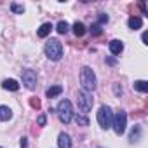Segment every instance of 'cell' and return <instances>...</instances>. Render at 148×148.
<instances>
[{"mask_svg": "<svg viewBox=\"0 0 148 148\" xmlns=\"http://www.w3.org/2000/svg\"><path fill=\"white\" fill-rule=\"evenodd\" d=\"M80 86H82V91L86 92H91L96 89V75L91 66H84L80 70Z\"/></svg>", "mask_w": 148, "mask_h": 148, "instance_id": "6da1fadb", "label": "cell"}, {"mask_svg": "<svg viewBox=\"0 0 148 148\" xmlns=\"http://www.w3.org/2000/svg\"><path fill=\"white\" fill-rule=\"evenodd\" d=\"M44 52H45V56H47L49 59L58 61V59H61V56H63V45H61V42H59L58 38H49V40L45 42Z\"/></svg>", "mask_w": 148, "mask_h": 148, "instance_id": "7a4b0ae2", "label": "cell"}, {"mask_svg": "<svg viewBox=\"0 0 148 148\" xmlns=\"http://www.w3.org/2000/svg\"><path fill=\"white\" fill-rule=\"evenodd\" d=\"M58 117H59V120L64 125L71 122V119H73V108H71V103L68 99L59 101V105H58Z\"/></svg>", "mask_w": 148, "mask_h": 148, "instance_id": "3957f363", "label": "cell"}, {"mask_svg": "<svg viewBox=\"0 0 148 148\" xmlns=\"http://www.w3.org/2000/svg\"><path fill=\"white\" fill-rule=\"evenodd\" d=\"M125 125H127V113L124 110H119L113 115V119H112V127H113L115 134H119V136L124 134L125 132Z\"/></svg>", "mask_w": 148, "mask_h": 148, "instance_id": "277c9868", "label": "cell"}, {"mask_svg": "<svg viewBox=\"0 0 148 148\" xmlns=\"http://www.w3.org/2000/svg\"><path fill=\"white\" fill-rule=\"evenodd\" d=\"M112 119H113V113H112V108L103 105L98 112V124L101 129H110L112 127Z\"/></svg>", "mask_w": 148, "mask_h": 148, "instance_id": "5b68a950", "label": "cell"}, {"mask_svg": "<svg viewBox=\"0 0 148 148\" xmlns=\"http://www.w3.org/2000/svg\"><path fill=\"white\" fill-rule=\"evenodd\" d=\"M77 105H79V110L87 113L91 108H92V96L86 91H79L77 94Z\"/></svg>", "mask_w": 148, "mask_h": 148, "instance_id": "8992f818", "label": "cell"}, {"mask_svg": "<svg viewBox=\"0 0 148 148\" xmlns=\"http://www.w3.org/2000/svg\"><path fill=\"white\" fill-rule=\"evenodd\" d=\"M21 79H23V84H25V87H28V89H35V86H37V73L33 71V70H23V73H21Z\"/></svg>", "mask_w": 148, "mask_h": 148, "instance_id": "52a82bcc", "label": "cell"}, {"mask_svg": "<svg viewBox=\"0 0 148 148\" xmlns=\"http://www.w3.org/2000/svg\"><path fill=\"white\" fill-rule=\"evenodd\" d=\"M2 87H4L5 91H12V92L19 91V84H18L14 79H5V80L2 82Z\"/></svg>", "mask_w": 148, "mask_h": 148, "instance_id": "ba28073f", "label": "cell"}, {"mask_svg": "<svg viewBox=\"0 0 148 148\" xmlns=\"http://www.w3.org/2000/svg\"><path fill=\"white\" fill-rule=\"evenodd\" d=\"M58 146H59V148H71V139H70V136L64 134V132H61V134L58 136Z\"/></svg>", "mask_w": 148, "mask_h": 148, "instance_id": "9c48e42d", "label": "cell"}, {"mask_svg": "<svg viewBox=\"0 0 148 148\" xmlns=\"http://www.w3.org/2000/svg\"><path fill=\"white\" fill-rule=\"evenodd\" d=\"M122 51H124V44H122L120 40H112V42H110V52H112V54L119 56Z\"/></svg>", "mask_w": 148, "mask_h": 148, "instance_id": "30bf717a", "label": "cell"}, {"mask_svg": "<svg viewBox=\"0 0 148 148\" xmlns=\"http://www.w3.org/2000/svg\"><path fill=\"white\" fill-rule=\"evenodd\" d=\"M11 117H12L11 108H9V106H5V105H0V120L5 122V120H11Z\"/></svg>", "mask_w": 148, "mask_h": 148, "instance_id": "8fae6325", "label": "cell"}, {"mask_svg": "<svg viewBox=\"0 0 148 148\" xmlns=\"http://www.w3.org/2000/svg\"><path fill=\"white\" fill-rule=\"evenodd\" d=\"M127 25H129L131 30H139V28L143 26V21H141V18H138V16H131L129 21H127Z\"/></svg>", "mask_w": 148, "mask_h": 148, "instance_id": "7c38bea8", "label": "cell"}, {"mask_svg": "<svg viewBox=\"0 0 148 148\" xmlns=\"http://www.w3.org/2000/svg\"><path fill=\"white\" fill-rule=\"evenodd\" d=\"M51 30H52V25L51 23H44L40 28H38V32H37V35L40 37V38H45L49 33H51Z\"/></svg>", "mask_w": 148, "mask_h": 148, "instance_id": "4fadbf2b", "label": "cell"}, {"mask_svg": "<svg viewBox=\"0 0 148 148\" xmlns=\"http://www.w3.org/2000/svg\"><path fill=\"white\" fill-rule=\"evenodd\" d=\"M63 92V87L61 86H52V87H49L47 91H45V96L51 99V98H56V96H59Z\"/></svg>", "mask_w": 148, "mask_h": 148, "instance_id": "5bb4252c", "label": "cell"}, {"mask_svg": "<svg viewBox=\"0 0 148 148\" xmlns=\"http://www.w3.org/2000/svg\"><path fill=\"white\" fill-rule=\"evenodd\" d=\"M132 87H134L136 91H139V92H146V91H148V82H146V80H136V82L132 84Z\"/></svg>", "mask_w": 148, "mask_h": 148, "instance_id": "9a60e30c", "label": "cell"}, {"mask_svg": "<svg viewBox=\"0 0 148 148\" xmlns=\"http://www.w3.org/2000/svg\"><path fill=\"white\" fill-rule=\"evenodd\" d=\"M73 33H75L77 37H84V35H86V26H84L80 21H77L75 25H73Z\"/></svg>", "mask_w": 148, "mask_h": 148, "instance_id": "2e32d148", "label": "cell"}, {"mask_svg": "<svg viewBox=\"0 0 148 148\" xmlns=\"http://www.w3.org/2000/svg\"><path fill=\"white\" fill-rule=\"evenodd\" d=\"M139 134H141V125H134V127H132V131H131V136H129L131 143L138 141V139H139Z\"/></svg>", "mask_w": 148, "mask_h": 148, "instance_id": "e0dca14e", "label": "cell"}, {"mask_svg": "<svg viewBox=\"0 0 148 148\" xmlns=\"http://www.w3.org/2000/svg\"><path fill=\"white\" fill-rule=\"evenodd\" d=\"M68 28H70V26H68V23H66V21H59V23H58V26H56L58 33H61V35H64V33L68 32Z\"/></svg>", "mask_w": 148, "mask_h": 148, "instance_id": "ac0fdd59", "label": "cell"}, {"mask_svg": "<svg viewBox=\"0 0 148 148\" xmlns=\"http://www.w3.org/2000/svg\"><path fill=\"white\" fill-rule=\"evenodd\" d=\"M89 32H91V35H94V37H99V35L103 33V28H101V25H92V26L89 28Z\"/></svg>", "mask_w": 148, "mask_h": 148, "instance_id": "d6986e66", "label": "cell"}, {"mask_svg": "<svg viewBox=\"0 0 148 148\" xmlns=\"http://www.w3.org/2000/svg\"><path fill=\"white\" fill-rule=\"evenodd\" d=\"M11 11H12L14 14H23V12H25V7L19 5V4H16V2H12V4H11Z\"/></svg>", "mask_w": 148, "mask_h": 148, "instance_id": "ffe728a7", "label": "cell"}, {"mask_svg": "<svg viewBox=\"0 0 148 148\" xmlns=\"http://www.w3.org/2000/svg\"><path fill=\"white\" fill-rule=\"evenodd\" d=\"M75 122L77 124H80V125H89V119L86 117V115H75Z\"/></svg>", "mask_w": 148, "mask_h": 148, "instance_id": "44dd1931", "label": "cell"}, {"mask_svg": "<svg viewBox=\"0 0 148 148\" xmlns=\"http://www.w3.org/2000/svg\"><path fill=\"white\" fill-rule=\"evenodd\" d=\"M30 105H32L33 108H37V110H38V108H40V99H37V98H32V99H30Z\"/></svg>", "mask_w": 148, "mask_h": 148, "instance_id": "7402d4cb", "label": "cell"}, {"mask_svg": "<svg viewBox=\"0 0 148 148\" xmlns=\"http://www.w3.org/2000/svg\"><path fill=\"white\" fill-rule=\"evenodd\" d=\"M37 122H38V125H45V122H47V119H45V115H38V119H37Z\"/></svg>", "mask_w": 148, "mask_h": 148, "instance_id": "603a6c76", "label": "cell"}, {"mask_svg": "<svg viewBox=\"0 0 148 148\" xmlns=\"http://www.w3.org/2000/svg\"><path fill=\"white\" fill-rule=\"evenodd\" d=\"M98 19H99V23H108V16H106V14H103V12L99 14V18H98Z\"/></svg>", "mask_w": 148, "mask_h": 148, "instance_id": "cb8c5ba5", "label": "cell"}, {"mask_svg": "<svg viewBox=\"0 0 148 148\" xmlns=\"http://www.w3.org/2000/svg\"><path fill=\"white\" fill-rule=\"evenodd\" d=\"M139 9H141V12H143L145 16H148V11H146V7H145V4H143V2L139 4Z\"/></svg>", "mask_w": 148, "mask_h": 148, "instance_id": "d4e9b609", "label": "cell"}, {"mask_svg": "<svg viewBox=\"0 0 148 148\" xmlns=\"http://www.w3.org/2000/svg\"><path fill=\"white\" fill-rule=\"evenodd\" d=\"M141 40H143V44H148V33H146V32L141 35Z\"/></svg>", "mask_w": 148, "mask_h": 148, "instance_id": "484cf974", "label": "cell"}, {"mask_svg": "<svg viewBox=\"0 0 148 148\" xmlns=\"http://www.w3.org/2000/svg\"><path fill=\"white\" fill-rule=\"evenodd\" d=\"M21 148H26V138H21Z\"/></svg>", "mask_w": 148, "mask_h": 148, "instance_id": "4316f807", "label": "cell"}, {"mask_svg": "<svg viewBox=\"0 0 148 148\" xmlns=\"http://www.w3.org/2000/svg\"><path fill=\"white\" fill-rule=\"evenodd\" d=\"M120 92H122V89L119 86H115V94H120Z\"/></svg>", "mask_w": 148, "mask_h": 148, "instance_id": "83f0119b", "label": "cell"}, {"mask_svg": "<svg viewBox=\"0 0 148 148\" xmlns=\"http://www.w3.org/2000/svg\"><path fill=\"white\" fill-rule=\"evenodd\" d=\"M0 148H2V146H0Z\"/></svg>", "mask_w": 148, "mask_h": 148, "instance_id": "f1b7e54d", "label": "cell"}]
</instances>
